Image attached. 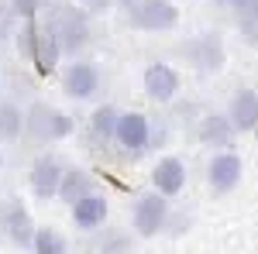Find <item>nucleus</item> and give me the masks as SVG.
<instances>
[{"label":"nucleus","instance_id":"obj_15","mask_svg":"<svg viewBox=\"0 0 258 254\" xmlns=\"http://www.w3.org/2000/svg\"><path fill=\"white\" fill-rule=\"evenodd\" d=\"M107 196H86V199H80V203H73V223L80 227V230H97V227H103V220H107Z\"/></svg>","mask_w":258,"mask_h":254},{"label":"nucleus","instance_id":"obj_9","mask_svg":"<svg viewBox=\"0 0 258 254\" xmlns=\"http://www.w3.org/2000/svg\"><path fill=\"white\" fill-rule=\"evenodd\" d=\"M62 165L55 155H41L35 165H31V176H28V182H31V193L38 196V199H52V196H59V186H62Z\"/></svg>","mask_w":258,"mask_h":254},{"label":"nucleus","instance_id":"obj_7","mask_svg":"<svg viewBox=\"0 0 258 254\" xmlns=\"http://www.w3.org/2000/svg\"><path fill=\"white\" fill-rule=\"evenodd\" d=\"M207 182L214 193H231L241 182V155H234L231 148L227 151H217L207 165Z\"/></svg>","mask_w":258,"mask_h":254},{"label":"nucleus","instance_id":"obj_22","mask_svg":"<svg viewBox=\"0 0 258 254\" xmlns=\"http://www.w3.org/2000/svg\"><path fill=\"white\" fill-rule=\"evenodd\" d=\"M38 7H41V0H14V11H18V18H24V21H35Z\"/></svg>","mask_w":258,"mask_h":254},{"label":"nucleus","instance_id":"obj_21","mask_svg":"<svg viewBox=\"0 0 258 254\" xmlns=\"http://www.w3.org/2000/svg\"><path fill=\"white\" fill-rule=\"evenodd\" d=\"M124 251H131V237L127 234H103V240L97 244V254H124Z\"/></svg>","mask_w":258,"mask_h":254},{"label":"nucleus","instance_id":"obj_25","mask_svg":"<svg viewBox=\"0 0 258 254\" xmlns=\"http://www.w3.org/2000/svg\"><path fill=\"white\" fill-rule=\"evenodd\" d=\"M0 168H4V151H0Z\"/></svg>","mask_w":258,"mask_h":254},{"label":"nucleus","instance_id":"obj_18","mask_svg":"<svg viewBox=\"0 0 258 254\" xmlns=\"http://www.w3.org/2000/svg\"><path fill=\"white\" fill-rule=\"evenodd\" d=\"M117 110L110 107V103H103L93 110V117H90V134L97 137V141H114V131H117Z\"/></svg>","mask_w":258,"mask_h":254},{"label":"nucleus","instance_id":"obj_1","mask_svg":"<svg viewBox=\"0 0 258 254\" xmlns=\"http://www.w3.org/2000/svg\"><path fill=\"white\" fill-rule=\"evenodd\" d=\"M117 7L138 31H172L179 24V11L169 0H117Z\"/></svg>","mask_w":258,"mask_h":254},{"label":"nucleus","instance_id":"obj_11","mask_svg":"<svg viewBox=\"0 0 258 254\" xmlns=\"http://www.w3.org/2000/svg\"><path fill=\"white\" fill-rule=\"evenodd\" d=\"M0 227H4V234L11 237L14 244H21V247H31V244H35V234H38V227L31 223V216H28V210H24L21 203H7Z\"/></svg>","mask_w":258,"mask_h":254},{"label":"nucleus","instance_id":"obj_14","mask_svg":"<svg viewBox=\"0 0 258 254\" xmlns=\"http://www.w3.org/2000/svg\"><path fill=\"white\" fill-rule=\"evenodd\" d=\"M197 134L203 144H210V148H220V151H227V144L234 141V124L227 120V114H207V117L200 120Z\"/></svg>","mask_w":258,"mask_h":254},{"label":"nucleus","instance_id":"obj_3","mask_svg":"<svg viewBox=\"0 0 258 254\" xmlns=\"http://www.w3.org/2000/svg\"><path fill=\"white\" fill-rule=\"evenodd\" d=\"M73 117L62 114L48 103H31L28 114H24V131L35 137V141H62V137L73 134Z\"/></svg>","mask_w":258,"mask_h":254},{"label":"nucleus","instance_id":"obj_5","mask_svg":"<svg viewBox=\"0 0 258 254\" xmlns=\"http://www.w3.org/2000/svg\"><path fill=\"white\" fill-rule=\"evenodd\" d=\"M114 141H117V148L124 155L138 158L141 151H148L152 148V124L145 114L138 110H127V114H120L117 117V131H114Z\"/></svg>","mask_w":258,"mask_h":254},{"label":"nucleus","instance_id":"obj_26","mask_svg":"<svg viewBox=\"0 0 258 254\" xmlns=\"http://www.w3.org/2000/svg\"><path fill=\"white\" fill-rule=\"evenodd\" d=\"M0 103H4V100H0Z\"/></svg>","mask_w":258,"mask_h":254},{"label":"nucleus","instance_id":"obj_19","mask_svg":"<svg viewBox=\"0 0 258 254\" xmlns=\"http://www.w3.org/2000/svg\"><path fill=\"white\" fill-rule=\"evenodd\" d=\"M24 131V114L18 103H0V141H14Z\"/></svg>","mask_w":258,"mask_h":254},{"label":"nucleus","instance_id":"obj_2","mask_svg":"<svg viewBox=\"0 0 258 254\" xmlns=\"http://www.w3.org/2000/svg\"><path fill=\"white\" fill-rule=\"evenodd\" d=\"M45 31L59 41L62 52H80L90 41V18L83 11H76V7L62 4V7H52V14L45 21Z\"/></svg>","mask_w":258,"mask_h":254},{"label":"nucleus","instance_id":"obj_20","mask_svg":"<svg viewBox=\"0 0 258 254\" xmlns=\"http://www.w3.org/2000/svg\"><path fill=\"white\" fill-rule=\"evenodd\" d=\"M35 254H69V240L59 234V230H48V227H38L35 234V244H31Z\"/></svg>","mask_w":258,"mask_h":254},{"label":"nucleus","instance_id":"obj_17","mask_svg":"<svg viewBox=\"0 0 258 254\" xmlns=\"http://www.w3.org/2000/svg\"><path fill=\"white\" fill-rule=\"evenodd\" d=\"M59 41L52 38L45 28L38 31V38H35V52H31V62H35V69H38L41 76H48V72H55V65H59Z\"/></svg>","mask_w":258,"mask_h":254},{"label":"nucleus","instance_id":"obj_8","mask_svg":"<svg viewBox=\"0 0 258 254\" xmlns=\"http://www.w3.org/2000/svg\"><path fill=\"white\" fill-rule=\"evenodd\" d=\"M62 90L73 100H90L97 97L100 90V72L90 65V62H69L62 69Z\"/></svg>","mask_w":258,"mask_h":254},{"label":"nucleus","instance_id":"obj_13","mask_svg":"<svg viewBox=\"0 0 258 254\" xmlns=\"http://www.w3.org/2000/svg\"><path fill=\"white\" fill-rule=\"evenodd\" d=\"M227 120L234 131H255L258 127V90H238L227 107Z\"/></svg>","mask_w":258,"mask_h":254},{"label":"nucleus","instance_id":"obj_10","mask_svg":"<svg viewBox=\"0 0 258 254\" xmlns=\"http://www.w3.org/2000/svg\"><path fill=\"white\" fill-rule=\"evenodd\" d=\"M145 93L155 100V103H169L179 93V72L165 62H152L145 69Z\"/></svg>","mask_w":258,"mask_h":254},{"label":"nucleus","instance_id":"obj_4","mask_svg":"<svg viewBox=\"0 0 258 254\" xmlns=\"http://www.w3.org/2000/svg\"><path fill=\"white\" fill-rule=\"evenodd\" d=\"M169 223V199L159 193L138 196L135 210H131V227L138 237H159Z\"/></svg>","mask_w":258,"mask_h":254},{"label":"nucleus","instance_id":"obj_23","mask_svg":"<svg viewBox=\"0 0 258 254\" xmlns=\"http://www.w3.org/2000/svg\"><path fill=\"white\" fill-rule=\"evenodd\" d=\"M214 4H220V7H231V11H238L241 0H214Z\"/></svg>","mask_w":258,"mask_h":254},{"label":"nucleus","instance_id":"obj_6","mask_svg":"<svg viewBox=\"0 0 258 254\" xmlns=\"http://www.w3.org/2000/svg\"><path fill=\"white\" fill-rule=\"evenodd\" d=\"M182 55L189 59V65L197 72H220L224 62H227V52H224V41L217 35H197L193 41H186Z\"/></svg>","mask_w":258,"mask_h":254},{"label":"nucleus","instance_id":"obj_12","mask_svg":"<svg viewBox=\"0 0 258 254\" xmlns=\"http://www.w3.org/2000/svg\"><path fill=\"white\" fill-rule=\"evenodd\" d=\"M152 182H155V193L159 196L172 199V196H179L182 186H186V165H182L176 155L162 158L159 165H155V172H152Z\"/></svg>","mask_w":258,"mask_h":254},{"label":"nucleus","instance_id":"obj_24","mask_svg":"<svg viewBox=\"0 0 258 254\" xmlns=\"http://www.w3.org/2000/svg\"><path fill=\"white\" fill-rule=\"evenodd\" d=\"M76 4H86V7H107V0H76Z\"/></svg>","mask_w":258,"mask_h":254},{"label":"nucleus","instance_id":"obj_16","mask_svg":"<svg viewBox=\"0 0 258 254\" xmlns=\"http://www.w3.org/2000/svg\"><path fill=\"white\" fill-rule=\"evenodd\" d=\"M93 193H97V182H93L90 172H83V168H69V172L62 176L59 199H66L69 206L80 203V199H86V196H93Z\"/></svg>","mask_w":258,"mask_h":254}]
</instances>
